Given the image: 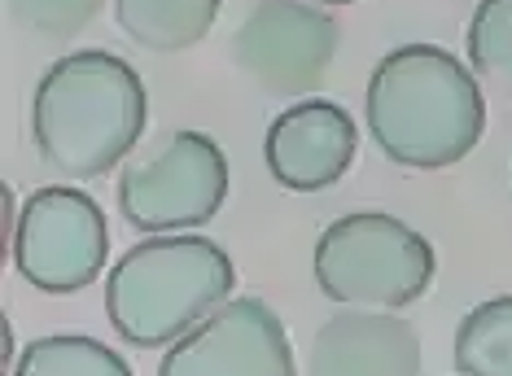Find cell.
Returning a JSON list of instances; mask_svg holds the SVG:
<instances>
[{"label": "cell", "mask_w": 512, "mask_h": 376, "mask_svg": "<svg viewBox=\"0 0 512 376\" xmlns=\"http://www.w3.org/2000/svg\"><path fill=\"white\" fill-rule=\"evenodd\" d=\"M460 376H512V293L486 298L456 328Z\"/></svg>", "instance_id": "12"}, {"label": "cell", "mask_w": 512, "mask_h": 376, "mask_svg": "<svg viewBox=\"0 0 512 376\" xmlns=\"http://www.w3.org/2000/svg\"><path fill=\"white\" fill-rule=\"evenodd\" d=\"M464 49L473 75L512 97V0H477Z\"/></svg>", "instance_id": "14"}, {"label": "cell", "mask_w": 512, "mask_h": 376, "mask_svg": "<svg viewBox=\"0 0 512 376\" xmlns=\"http://www.w3.org/2000/svg\"><path fill=\"white\" fill-rule=\"evenodd\" d=\"M237 289L224 245L197 232H167L132 245L106 276L110 328L136 350L176 346Z\"/></svg>", "instance_id": "3"}, {"label": "cell", "mask_w": 512, "mask_h": 376, "mask_svg": "<svg viewBox=\"0 0 512 376\" xmlns=\"http://www.w3.org/2000/svg\"><path fill=\"white\" fill-rule=\"evenodd\" d=\"M364 119L394 167L442 171L477 149L486 132L482 79L438 44H399L372 66Z\"/></svg>", "instance_id": "1"}, {"label": "cell", "mask_w": 512, "mask_h": 376, "mask_svg": "<svg viewBox=\"0 0 512 376\" xmlns=\"http://www.w3.org/2000/svg\"><path fill=\"white\" fill-rule=\"evenodd\" d=\"M101 5H106V0H5L9 18H14L22 31L49 35V40H71V35H79L101 14Z\"/></svg>", "instance_id": "15"}, {"label": "cell", "mask_w": 512, "mask_h": 376, "mask_svg": "<svg viewBox=\"0 0 512 376\" xmlns=\"http://www.w3.org/2000/svg\"><path fill=\"white\" fill-rule=\"evenodd\" d=\"M307 376H421V337L394 311L342 307L311 337Z\"/></svg>", "instance_id": "10"}, {"label": "cell", "mask_w": 512, "mask_h": 376, "mask_svg": "<svg viewBox=\"0 0 512 376\" xmlns=\"http://www.w3.org/2000/svg\"><path fill=\"white\" fill-rule=\"evenodd\" d=\"M359 154V127L337 101L302 97L272 119L263 136V162L272 180L289 193H324Z\"/></svg>", "instance_id": "9"}, {"label": "cell", "mask_w": 512, "mask_h": 376, "mask_svg": "<svg viewBox=\"0 0 512 376\" xmlns=\"http://www.w3.org/2000/svg\"><path fill=\"white\" fill-rule=\"evenodd\" d=\"M145 119V79L110 49L57 57L31 97L36 149L66 180H97L114 171L145 136Z\"/></svg>", "instance_id": "2"}, {"label": "cell", "mask_w": 512, "mask_h": 376, "mask_svg": "<svg viewBox=\"0 0 512 376\" xmlns=\"http://www.w3.org/2000/svg\"><path fill=\"white\" fill-rule=\"evenodd\" d=\"M224 0H114L127 40L149 53H184L206 40Z\"/></svg>", "instance_id": "11"}, {"label": "cell", "mask_w": 512, "mask_h": 376, "mask_svg": "<svg viewBox=\"0 0 512 376\" xmlns=\"http://www.w3.org/2000/svg\"><path fill=\"white\" fill-rule=\"evenodd\" d=\"M337 40L333 14L311 0H259L232 31V62L272 97H307L329 75Z\"/></svg>", "instance_id": "7"}, {"label": "cell", "mask_w": 512, "mask_h": 376, "mask_svg": "<svg viewBox=\"0 0 512 376\" xmlns=\"http://www.w3.org/2000/svg\"><path fill=\"white\" fill-rule=\"evenodd\" d=\"M18 276L31 289L66 298L88 289L110 258V228L84 188L44 184L22 202L18 232L9 241Z\"/></svg>", "instance_id": "6"}, {"label": "cell", "mask_w": 512, "mask_h": 376, "mask_svg": "<svg viewBox=\"0 0 512 376\" xmlns=\"http://www.w3.org/2000/svg\"><path fill=\"white\" fill-rule=\"evenodd\" d=\"M311 267L320 293L337 307L403 311L434 280V245L394 215L355 210L320 232Z\"/></svg>", "instance_id": "4"}, {"label": "cell", "mask_w": 512, "mask_h": 376, "mask_svg": "<svg viewBox=\"0 0 512 376\" xmlns=\"http://www.w3.org/2000/svg\"><path fill=\"white\" fill-rule=\"evenodd\" d=\"M14 376H132L127 359L97 337L53 333L36 337L14 363Z\"/></svg>", "instance_id": "13"}, {"label": "cell", "mask_w": 512, "mask_h": 376, "mask_svg": "<svg viewBox=\"0 0 512 376\" xmlns=\"http://www.w3.org/2000/svg\"><path fill=\"white\" fill-rule=\"evenodd\" d=\"M311 5H355V0H311Z\"/></svg>", "instance_id": "17"}, {"label": "cell", "mask_w": 512, "mask_h": 376, "mask_svg": "<svg viewBox=\"0 0 512 376\" xmlns=\"http://www.w3.org/2000/svg\"><path fill=\"white\" fill-rule=\"evenodd\" d=\"M158 376H298L285 320L254 293L228 298L167 346Z\"/></svg>", "instance_id": "8"}, {"label": "cell", "mask_w": 512, "mask_h": 376, "mask_svg": "<svg viewBox=\"0 0 512 376\" xmlns=\"http://www.w3.org/2000/svg\"><path fill=\"white\" fill-rule=\"evenodd\" d=\"M0 337H5V368H14V328H9V320L5 324H0Z\"/></svg>", "instance_id": "16"}, {"label": "cell", "mask_w": 512, "mask_h": 376, "mask_svg": "<svg viewBox=\"0 0 512 376\" xmlns=\"http://www.w3.org/2000/svg\"><path fill=\"white\" fill-rule=\"evenodd\" d=\"M228 197V158L215 136L171 132L154 154L127 162L119 175V210L132 228L167 237V232L202 228L219 215Z\"/></svg>", "instance_id": "5"}]
</instances>
